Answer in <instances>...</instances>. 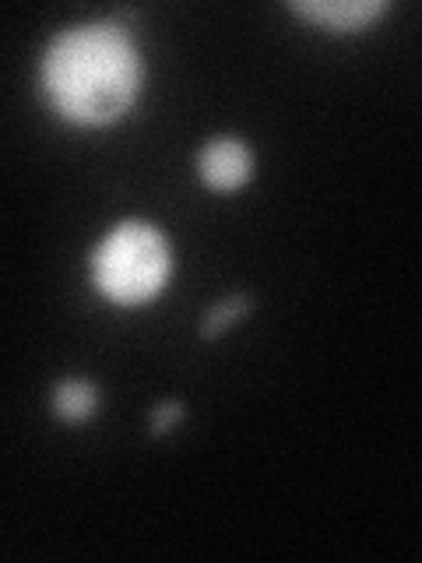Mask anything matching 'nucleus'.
<instances>
[{
	"instance_id": "obj_3",
	"label": "nucleus",
	"mask_w": 422,
	"mask_h": 563,
	"mask_svg": "<svg viewBox=\"0 0 422 563\" xmlns=\"http://www.w3.org/2000/svg\"><path fill=\"white\" fill-rule=\"evenodd\" d=\"M198 169L211 190H236L251 180V152L236 137H215L204 145Z\"/></svg>"
},
{
	"instance_id": "obj_7",
	"label": "nucleus",
	"mask_w": 422,
	"mask_h": 563,
	"mask_svg": "<svg viewBox=\"0 0 422 563\" xmlns=\"http://www.w3.org/2000/svg\"><path fill=\"white\" fill-rule=\"evenodd\" d=\"M184 416V405L180 401H163V405H155V412H152V433H166L173 430L176 422H180Z\"/></svg>"
},
{
	"instance_id": "obj_1",
	"label": "nucleus",
	"mask_w": 422,
	"mask_h": 563,
	"mask_svg": "<svg viewBox=\"0 0 422 563\" xmlns=\"http://www.w3.org/2000/svg\"><path fill=\"white\" fill-rule=\"evenodd\" d=\"M43 78L67 120L110 123L127 113L137 96L141 60L116 22H92L53 40Z\"/></svg>"
},
{
	"instance_id": "obj_6",
	"label": "nucleus",
	"mask_w": 422,
	"mask_h": 563,
	"mask_svg": "<svg viewBox=\"0 0 422 563\" xmlns=\"http://www.w3.org/2000/svg\"><path fill=\"white\" fill-rule=\"evenodd\" d=\"M251 310V299L246 296H233V299H225V303H219L215 310H211L208 317H204V324H201V334L204 339H215V334L222 331V328H229L236 321L240 313H246Z\"/></svg>"
},
{
	"instance_id": "obj_2",
	"label": "nucleus",
	"mask_w": 422,
	"mask_h": 563,
	"mask_svg": "<svg viewBox=\"0 0 422 563\" xmlns=\"http://www.w3.org/2000/svg\"><path fill=\"white\" fill-rule=\"evenodd\" d=\"M169 275V243L145 222H123L96 251V282L113 303L134 307L163 289Z\"/></svg>"
},
{
	"instance_id": "obj_4",
	"label": "nucleus",
	"mask_w": 422,
	"mask_h": 563,
	"mask_svg": "<svg viewBox=\"0 0 422 563\" xmlns=\"http://www.w3.org/2000/svg\"><path fill=\"white\" fill-rule=\"evenodd\" d=\"M292 11L324 29H363L387 11L384 0H292Z\"/></svg>"
},
{
	"instance_id": "obj_5",
	"label": "nucleus",
	"mask_w": 422,
	"mask_h": 563,
	"mask_svg": "<svg viewBox=\"0 0 422 563\" xmlns=\"http://www.w3.org/2000/svg\"><path fill=\"white\" fill-rule=\"evenodd\" d=\"M53 409H57L67 422L88 419L96 412V387L88 380H64L53 391Z\"/></svg>"
}]
</instances>
